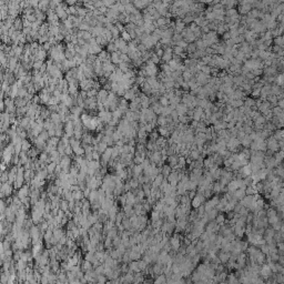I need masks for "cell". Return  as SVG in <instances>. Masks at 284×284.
<instances>
[{
	"mask_svg": "<svg viewBox=\"0 0 284 284\" xmlns=\"http://www.w3.org/2000/svg\"><path fill=\"white\" fill-rule=\"evenodd\" d=\"M132 172H133V178H138L140 174L143 173V168L141 164H134L132 167Z\"/></svg>",
	"mask_w": 284,
	"mask_h": 284,
	"instance_id": "obj_12",
	"label": "cell"
},
{
	"mask_svg": "<svg viewBox=\"0 0 284 284\" xmlns=\"http://www.w3.org/2000/svg\"><path fill=\"white\" fill-rule=\"evenodd\" d=\"M225 220H227V218H225V215L223 214V213H218V215L215 216V219H214V221L219 224V225H222L223 223H225Z\"/></svg>",
	"mask_w": 284,
	"mask_h": 284,
	"instance_id": "obj_27",
	"label": "cell"
},
{
	"mask_svg": "<svg viewBox=\"0 0 284 284\" xmlns=\"http://www.w3.org/2000/svg\"><path fill=\"white\" fill-rule=\"evenodd\" d=\"M275 282L276 283H284V274L275 273Z\"/></svg>",
	"mask_w": 284,
	"mask_h": 284,
	"instance_id": "obj_34",
	"label": "cell"
},
{
	"mask_svg": "<svg viewBox=\"0 0 284 284\" xmlns=\"http://www.w3.org/2000/svg\"><path fill=\"white\" fill-rule=\"evenodd\" d=\"M138 265H139L140 271H141V272H143V271H144V270H145V269H146V266H148V265H149V264H148V263L145 262L144 260H141V259H140V260H138Z\"/></svg>",
	"mask_w": 284,
	"mask_h": 284,
	"instance_id": "obj_31",
	"label": "cell"
},
{
	"mask_svg": "<svg viewBox=\"0 0 284 284\" xmlns=\"http://www.w3.org/2000/svg\"><path fill=\"white\" fill-rule=\"evenodd\" d=\"M129 183H130V185H131V190H134L140 187V184H139V182H138V180H137V178H131V179H129Z\"/></svg>",
	"mask_w": 284,
	"mask_h": 284,
	"instance_id": "obj_29",
	"label": "cell"
},
{
	"mask_svg": "<svg viewBox=\"0 0 284 284\" xmlns=\"http://www.w3.org/2000/svg\"><path fill=\"white\" fill-rule=\"evenodd\" d=\"M219 200H220V196H214L213 198H212V196L210 198V201L213 203V205H214V207L218 204V203H219Z\"/></svg>",
	"mask_w": 284,
	"mask_h": 284,
	"instance_id": "obj_39",
	"label": "cell"
},
{
	"mask_svg": "<svg viewBox=\"0 0 284 284\" xmlns=\"http://www.w3.org/2000/svg\"><path fill=\"white\" fill-rule=\"evenodd\" d=\"M126 204H129V205L133 207V205L135 204V194L133 193L132 191H128V192H126Z\"/></svg>",
	"mask_w": 284,
	"mask_h": 284,
	"instance_id": "obj_10",
	"label": "cell"
},
{
	"mask_svg": "<svg viewBox=\"0 0 284 284\" xmlns=\"http://www.w3.org/2000/svg\"><path fill=\"white\" fill-rule=\"evenodd\" d=\"M251 142H252V140L250 139L249 134H245V137H244L243 139L240 140V143H241V145H242L243 148H249V146H250V144H251Z\"/></svg>",
	"mask_w": 284,
	"mask_h": 284,
	"instance_id": "obj_21",
	"label": "cell"
},
{
	"mask_svg": "<svg viewBox=\"0 0 284 284\" xmlns=\"http://www.w3.org/2000/svg\"><path fill=\"white\" fill-rule=\"evenodd\" d=\"M91 266H92V263H91L90 261H87V260H86V261L82 263V270L87 272V271H89V270H91Z\"/></svg>",
	"mask_w": 284,
	"mask_h": 284,
	"instance_id": "obj_32",
	"label": "cell"
},
{
	"mask_svg": "<svg viewBox=\"0 0 284 284\" xmlns=\"http://www.w3.org/2000/svg\"><path fill=\"white\" fill-rule=\"evenodd\" d=\"M225 145H227V150H229V151H231L232 153H234V152L238 151L239 148H240V145H241L240 140L238 139L236 137H231V138L227 141V144Z\"/></svg>",
	"mask_w": 284,
	"mask_h": 284,
	"instance_id": "obj_1",
	"label": "cell"
},
{
	"mask_svg": "<svg viewBox=\"0 0 284 284\" xmlns=\"http://www.w3.org/2000/svg\"><path fill=\"white\" fill-rule=\"evenodd\" d=\"M221 188L222 185L219 183V181H214L213 184H212V192L214 194H220L221 193Z\"/></svg>",
	"mask_w": 284,
	"mask_h": 284,
	"instance_id": "obj_24",
	"label": "cell"
},
{
	"mask_svg": "<svg viewBox=\"0 0 284 284\" xmlns=\"http://www.w3.org/2000/svg\"><path fill=\"white\" fill-rule=\"evenodd\" d=\"M55 170H56V163H55V162H51V163L48 164V167H47L48 173H53Z\"/></svg>",
	"mask_w": 284,
	"mask_h": 284,
	"instance_id": "obj_36",
	"label": "cell"
},
{
	"mask_svg": "<svg viewBox=\"0 0 284 284\" xmlns=\"http://www.w3.org/2000/svg\"><path fill=\"white\" fill-rule=\"evenodd\" d=\"M122 38H123V40H130V39H131V36H130L128 32H123V33H122Z\"/></svg>",
	"mask_w": 284,
	"mask_h": 284,
	"instance_id": "obj_42",
	"label": "cell"
},
{
	"mask_svg": "<svg viewBox=\"0 0 284 284\" xmlns=\"http://www.w3.org/2000/svg\"><path fill=\"white\" fill-rule=\"evenodd\" d=\"M274 44L282 48V47H283V38H282V37H280V36H278V37L275 38V40H274Z\"/></svg>",
	"mask_w": 284,
	"mask_h": 284,
	"instance_id": "obj_38",
	"label": "cell"
},
{
	"mask_svg": "<svg viewBox=\"0 0 284 284\" xmlns=\"http://www.w3.org/2000/svg\"><path fill=\"white\" fill-rule=\"evenodd\" d=\"M163 176L161 174V173H159L158 176L157 177L154 178V180L152 181V183H151V187H155V188H159L160 187V184L162 183V181H163Z\"/></svg>",
	"mask_w": 284,
	"mask_h": 284,
	"instance_id": "obj_16",
	"label": "cell"
},
{
	"mask_svg": "<svg viewBox=\"0 0 284 284\" xmlns=\"http://www.w3.org/2000/svg\"><path fill=\"white\" fill-rule=\"evenodd\" d=\"M178 160H179V155L178 154H171V155H168L167 162H168V164L170 165L171 168H174L178 164Z\"/></svg>",
	"mask_w": 284,
	"mask_h": 284,
	"instance_id": "obj_9",
	"label": "cell"
},
{
	"mask_svg": "<svg viewBox=\"0 0 284 284\" xmlns=\"http://www.w3.org/2000/svg\"><path fill=\"white\" fill-rule=\"evenodd\" d=\"M158 132H159V134H160L161 137H164V138H169V137H170V134H171V132H170V130H169V128H168V126H159Z\"/></svg>",
	"mask_w": 284,
	"mask_h": 284,
	"instance_id": "obj_14",
	"label": "cell"
},
{
	"mask_svg": "<svg viewBox=\"0 0 284 284\" xmlns=\"http://www.w3.org/2000/svg\"><path fill=\"white\" fill-rule=\"evenodd\" d=\"M247 246H249V242L247 241H241V249H242L243 252H245Z\"/></svg>",
	"mask_w": 284,
	"mask_h": 284,
	"instance_id": "obj_40",
	"label": "cell"
},
{
	"mask_svg": "<svg viewBox=\"0 0 284 284\" xmlns=\"http://www.w3.org/2000/svg\"><path fill=\"white\" fill-rule=\"evenodd\" d=\"M254 201H255V199L253 198V196H245L243 199H241L240 201H239V203H240L242 207H244V208H246L249 210V208L252 205V203Z\"/></svg>",
	"mask_w": 284,
	"mask_h": 284,
	"instance_id": "obj_6",
	"label": "cell"
},
{
	"mask_svg": "<svg viewBox=\"0 0 284 284\" xmlns=\"http://www.w3.org/2000/svg\"><path fill=\"white\" fill-rule=\"evenodd\" d=\"M278 221H280V218L278 216V214H275V215H273V216L267 218V222H269V224H270V225H272L273 223H275V222H278ZM282 221H283V220H282Z\"/></svg>",
	"mask_w": 284,
	"mask_h": 284,
	"instance_id": "obj_33",
	"label": "cell"
},
{
	"mask_svg": "<svg viewBox=\"0 0 284 284\" xmlns=\"http://www.w3.org/2000/svg\"><path fill=\"white\" fill-rule=\"evenodd\" d=\"M179 204H184V205H191V199L188 196V192L180 196V202Z\"/></svg>",
	"mask_w": 284,
	"mask_h": 284,
	"instance_id": "obj_18",
	"label": "cell"
},
{
	"mask_svg": "<svg viewBox=\"0 0 284 284\" xmlns=\"http://www.w3.org/2000/svg\"><path fill=\"white\" fill-rule=\"evenodd\" d=\"M159 103L162 106V107H167V106H169V99L168 98H165V97H161L160 98V101Z\"/></svg>",
	"mask_w": 284,
	"mask_h": 284,
	"instance_id": "obj_37",
	"label": "cell"
},
{
	"mask_svg": "<svg viewBox=\"0 0 284 284\" xmlns=\"http://www.w3.org/2000/svg\"><path fill=\"white\" fill-rule=\"evenodd\" d=\"M128 252H129V256H130L131 261H132V260H140L141 258H142V254H141L140 252H138V251L129 250Z\"/></svg>",
	"mask_w": 284,
	"mask_h": 284,
	"instance_id": "obj_22",
	"label": "cell"
},
{
	"mask_svg": "<svg viewBox=\"0 0 284 284\" xmlns=\"http://www.w3.org/2000/svg\"><path fill=\"white\" fill-rule=\"evenodd\" d=\"M273 157H274V159H275V161L278 162V164L282 163V161H283V157H284L283 149H280L278 152H275V153L273 154Z\"/></svg>",
	"mask_w": 284,
	"mask_h": 284,
	"instance_id": "obj_17",
	"label": "cell"
},
{
	"mask_svg": "<svg viewBox=\"0 0 284 284\" xmlns=\"http://www.w3.org/2000/svg\"><path fill=\"white\" fill-rule=\"evenodd\" d=\"M150 219H151V221H157L159 219H161L160 218V212L155 211V210H152L151 213H150Z\"/></svg>",
	"mask_w": 284,
	"mask_h": 284,
	"instance_id": "obj_30",
	"label": "cell"
},
{
	"mask_svg": "<svg viewBox=\"0 0 284 284\" xmlns=\"http://www.w3.org/2000/svg\"><path fill=\"white\" fill-rule=\"evenodd\" d=\"M163 269H164V265L159 264L157 262L153 263V265H152V273H153V275H159V274L163 273Z\"/></svg>",
	"mask_w": 284,
	"mask_h": 284,
	"instance_id": "obj_11",
	"label": "cell"
},
{
	"mask_svg": "<svg viewBox=\"0 0 284 284\" xmlns=\"http://www.w3.org/2000/svg\"><path fill=\"white\" fill-rule=\"evenodd\" d=\"M157 278L153 280V282L157 284H161V283H167V276L164 275L163 273L159 274V275H155Z\"/></svg>",
	"mask_w": 284,
	"mask_h": 284,
	"instance_id": "obj_25",
	"label": "cell"
},
{
	"mask_svg": "<svg viewBox=\"0 0 284 284\" xmlns=\"http://www.w3.org/2000/svg\"><path fill=\"white\" fill-rule=\"evenodd\" d=\"M201 157V152L199 151L198 149H193V150H190L189 153V158H191L192 160H196Z\"/></svg>",
	"mask_w": 284,
	"mask_h": 284,
	"instance_id": "obj_26",
	"label": "cell"
},
{
	"mask_svg": "<svg viewBox=\"0 0 284 284\" xmlns=\"http://www.w3.org/2000/svg\"><path fill=\"white\" fill-rule=\"evenodd\" d=\"M259 247H260V251H261V252L264 253L265 255H269V246H267V244H266V243L262 244V245H260Z\"/></svg>",
	"mask_w": 284,
	"mask_h": 284,
	"instance_id": "obj_35",
	"label": "cell"
},
{
	"mask_svg": "<svg viewBox=\"0 0 284 284\" xmlns=\"http://www.w3.org/2000/svg\"><path fill=\"white\" fill-rule=\"evenodd\" d=\"M218 213H219V211H218V210H216L215 208H213L212 210L208 211V212H205V214H207V216H208L209 221H211V220H214L215 216L218 215Z\"/></svg>",
	"mask_w": 284,
	"mask_h": 284,
	"instance_id": "obj_23",
	"label": "cell"
},
{
	"mask_svg": "<svg viewBox=\"0 0 284 284\" xmlns=\"http://www.w3.org/2000/svg\"><path fill=\"white\" fill-rule=\"evenodd\" d=\"M249 258H253V259L255 260V262L260 265L265 263V254L261 252L260 249H256V251L254 252V254L253 255H249Z\"/></svg>",
	"mask_w": 284,
	"mask_h": 284,
	"instance_id": "obj_4",
	"label": "cell"
},
{
	"mask_svg": "<svg viewBox=\"0 0 284 284\" xmlns=\"http://www.w3.org/2000/svg\"><path fill=\"white\" fill-rule=\"evenodd\" d=\"M171 171H172V168H171L169 164H163V165L161 167V174L163 176V178L168 177Z\"/></svg>",
	"mask_w": 284,
	"mask_h": 284,
	"instance_id": "obj_20",
	"label": "cell"
},
{
	"mask_svg": "<svg viewBox=\"0 0 284 284\" xmlns=\"http://www.w3.org/2000/svg\"><path fill=\"white\" fill-rule=\"evenodd\" d=\"M22 148H23V150H28V149L30 148V144H29V142H27V141H23V142H22Z\"/></svg>",
	"mask_w": 284,
	"mask_h": 284,
	"instance_id": "obj_43",
	"label": "cell"
},
{
	"mask_svg": "<svg viewBox=\"0 0 284 284\" xmlns=\"http://www.w3.org/2000/svg\"><path fill=\"white\" fill-rule=\"evenodd\" d=\"M137 180H138V182H139L140 185H141V184H143V183H144V176H143V173H142V174H140L139 177L137 178Z\"/></svg>",
	"mask_w": 284,
	"mask_h": 284,
	"instance_id": "obj_41",
	"label": "cell"
},
{
	"mask_svg": "<svg viewBox=\"0 0 284 284\" xmlns=\"http://www.w3.org/2000/svg\"><path fill=\"white\" fill-rule=\"evenodd\" d=\"M232 196H233V199H235L236 201H240L241 199H243V198L246 196V194H245V189L239 188V189H236L233 193H232Z\"/></svg>",
	"mask_w": 284,
	"mask_h": 284,
	"instance_id": "obj_8",
	"label": "cell"
},
{
	"mask_svg": "<svg viewBox=\"0 0 284 284\" xmlns=\"http://www.w3.org/2000/svg\"><path fill=\"white\" fill-rule=\"evenodd\" d=\"M167 180H168V182L170 183L171 185H173V187H177L178 182H179V176H178V172L176 170H172L169 173V176L165 178Z\"/></svg>",
	"mask_w": 284,
	"mask_h": 284,
	"instance_id": "obj_5",
	"label": "cell"
},
{
	"mask_svg": "<svg viewBox=\"0 0 284 284\" xmlns=\"http://www.w3.org/2000/svg\"><path fill=\"white\" fill-rule=\"evenodd\" d=\"M230 256H231V253L230 252H224V251H222L220 250L219 252H218V258L220 260V262H221L222 264H225L229 259H230Z\"/></svg>",
	"mask_w": 284,
	"mask_h": 284,
	"instance_id": "obj_7",
	"label": "cell"
},
{
	"mask_svg": "<svg viewBox=\"0 0 284 284\" xmlns=\"http://www.w3.org/2000/svg\"><path fill=\"white\" fill-rule=\"evenodd\" d=\"M283 134H284V132L282 129H275V130L273 131V134H272V135H273V138L276 140V141H278V140H283Z\"/></svg>",
	"mask_w": 284,
	"mask_h": 284,
	"instance_id": "obj_19",
	"label": "cell"
},
{
	"mask_svg": "<svg viewBox=\"0 0 284 284\" xmlns=\"http://www.w3.org/2000/svg\"><path fill=\"white\" fill-rule=\"evenodd\" d=\"M205 200H207V199L203 196V194L196 193V196H194V198L191 200V205H192V208L193 209L199 208L201 204H203V203L205 202Z\"/></svg>",
	"mask_w": 284,
	"mask_h": 284,
	"instance_id": "obj_3",
	"label": "cell"
},
{
	"mask_svg": "<svg viewBox=\"0 0 284 284\" xmlns=\"http://www.w3.org/2000/svg\"><path fill=\"white\" fill-rule=\"evenodd\" d=\"M273 272L271 271V269H270V266L267 265V263H263V264L261 265V267H260V272H259V275L261 278H263V280H266V278H269L271 276V274Z\"/></svg>",
	"mask_w": 284,
	"mask_h": 284,
	"instance_id": "obj_2",
	"label": "cell"
},
{
	"mask_svg": "<svg viewBox=\"0 0 284 284\" xmlns=\"http://www.w3.org/2000/svg\"><path fill=\"white\" fill-rule=\"evenodd\" d=\"M225 282H227V283H230V284L239 283V278H238V276H236L235 273H227Z\"/></svg>",
	"mask_w": 284,
	"mask_h": 284,
	"instance_id": "obj_15",
	"label": "cell"
},
{
	"mask_svg": "<svg viewBox=\"0 0 284 284\" xmlns=\"http://www.w3.org/2000/svg\"><path fill=\"white\" fill-rule=\"evenodd\" d=\"M161 153H160V151H153L152 152V154H151V157L149 158V160H150V162H154V163L157 164V163H159V162H161Z\"/></svg>",
	"mask_w": 284,
	"mask_h": 284,
	"instance_id": "obj_13",
	"label": "cell"
},
{
	"mask_svg": "<svg viewBox=\"0 0 284 284\" xmlns=\"http://www.w3.org/2000/svg\"><path fill=\"white\" fill-rule=\"evenodd\" d=\"M141 188L143 190L145 196H150V192H151V183H143V184H141Z\"/></svg>",
	"mask_w": 284,
	"mask_h": 284,
	"instance_id": "obj_28",
	"label": "cell"
}]
</instances>
